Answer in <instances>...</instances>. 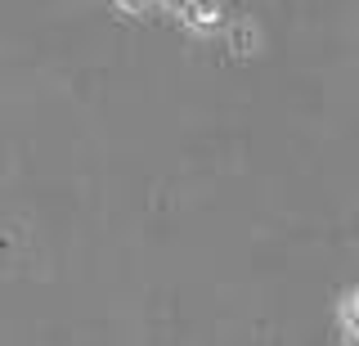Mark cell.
Listing matches in <instances>:
<instances>
[{
  "label": "cell",
  "mask_w": 359,
  "mask_h": 346,
  "mask_svg": "<svg viewBox=\"0 0 359 346\" xmlns=\"http://www.w3.org/2000/svg\"><path fill=\"white\" fill-rule=\"evenodd\" d=\"M346 324H351V338H355V346H359V297L346 301Z\"/></svg>",
  "instance_id": "1"
}]
</instances>
